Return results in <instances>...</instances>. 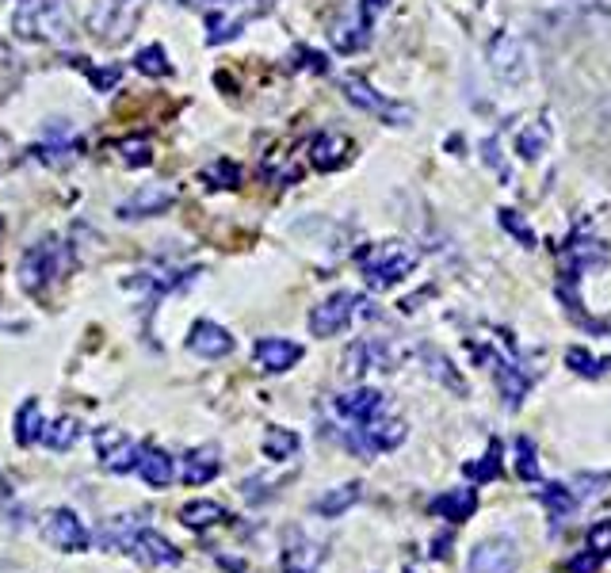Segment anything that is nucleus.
Masks as SVG:
<instances>
[{
	"label": "nucleus",
	"mask_w": 611,
	"mask_h": 573,
	"mask_svg": "<svg viewBox=\"0 0 611 573\" xmlns=\"http://www.w3.org/2000/svg\"><path fill=\"white\" fill-rule=\"evenodd\" d=\"M12 31L20 39L58 42L69 31V0H20L12 15Z\"/></svg>",
	"instance_id": "nucleus-1"
},
{
	"label": "nucleus",
	"mask_w": 611,
	"mask_h": 573,
	"mask_svg": "<svg viewBox=\"0 0 611 573\" xmlns=\"http://www.w3.org/2000/svg\"><path fill=\"white\" fill-rule=\"evenodd\" d=\"M196 5L206 8V42L222 46V42L237 39L249 20L271 12L276 0H196Z\"/></svg>",
	"instance_id": "nucleus-2"
},
{
	"label": "nucleus",
	"mask_w": 611,
	"mask_h": 573,
	"mask_svg": "<svg viewBox=\"0 0 611 573\" xmlns=\"http://www.w3.org/2000/svg\"><path fill=\"white\" fill-rule=\"evenodd\" d=\"M416 249H409L406 241H386V245H375L371 252L363 257V279L371 291H386V286H397L406 279L413 268H416Z\"/></svg>",
	"instance_id": "nucleus-3"
},
{
	"label": "nucleus",
	"mask_w": 611,
	"mask_h": 573,
	"mask_svg": "<svg viewBox=\"0 0 611 573\" xmlns=\"http://www.w3.org/2000/svg\"><path fill=\"white\" fill-rule=\"evenodd\" d=\"M489 69L497 77V85L505 88H524L532 81V54H527V46L520 35H512V31H497L489 39Z\"/></svg>",
	"instance_id": "nucleus-4"
},
{
	"label": "nucleus",
	"mask_w": 611,
	"mask_h": 573,
	"mask_svg": "<svg viewBox=\"0 0 611 573\" xmlns=\"http://www.w3.org/2000/svg\"><path fill=\"white\" fill-rule=\"evenodd\" d=\"M146 0H96L92 8V35L104 42H119L138 27Z\"/></svg>",
	"instance_id": "nucleus-5"
},
{
	"label": "nucleus",
	"mask_w": 611,
	"mask_h": 573,
	"mask_svg": "<svg viewBox=\"0 0 611 573\" xmlns=\"http://www.w3.org/2000/svg\"><path fill=\"white\" fill-rule=\"evenodd\" d=\"M489 363H493L497 387H501V394H505V405H508V409H520L524 397H527V390H532V382H535V368L516 352V344H512V341H505V356H501V359L493 356Z\"/></svg>",
	"instance_id": "nucleus-6"
},
{
	"label": "nucleus",
	"mask_w": 611,
	"mask_h": 573,
	"mask_svg": "<svg viewBox=\"0 0 611 573\" xmlns=\"http://www.w3.org/2000/svg\"><path fill=\"white\" fill-rule=\"evenodd\" d=\"M92 443H96V455H100V467L107 474H131L138 470V459H141V448L123 432V428H96L92 432Z\"/></svg>",
	"instance_id": "nucleus-7"
},
{
	"label": "nucleus",
	"mask_w": 611,
	"mask_h": 573,
	"mask_svg": "<svg viewBox=\"0 0 611 573\" xmlns=\"http://www.w3.org/2000/svg\"><path fill=\"white\" fill-rule=\"evenodd\" d=\"M61 245L54 241V237H46V241L39 245H31L23 252V260H20V283H23V291H42L46 283H50L58 272H61Z\"/></svg>",
	"instance_id": "nucleus-8"
},
{
	"label": "nucleus",
	"mask_w": 611,
	"mask_h": 573,
	"mask_svg": "<svg viewBox=\"0 0 611 573\" xmlns=\"http://www.w3.org/2000/svg\"><path fill=\"white\" fill-rule=\"evenodd\" d=\"M520 569V550L516 539L508 535H489L474 543L470 562H466V573H516Z\"/></svg>",
	"instance_id": "nucleus-9"
},
{
	"label": "nucleus",
	"mask_w": 611,
	"mask_h": 573,
	"mask_svg": "<svg viewBox=\"0 0 611 573\" xmlns=\"http://www.w3.org/2000/svg\"><path fill=\"white\" fill-rule=\"evenodd\" d=\"M344 375L348 378H360L363 371H394L397 363H401V352L394 344H386V341H356V344H348V352H344Z\"/></svg>",
	"instance_id": "nucleus-10"
},
{
	"label": "nucleus",
	"mask_w": 611,
	"mask_h": 573,
	"mask_svg": "<svg viewBox=\"0 0 611 573\" xmlns=\"http://www.w3.org/2000/svg\"><path fill=\"white\" fill-rule=\"evenodd\" d=\"M341 88H344V96H348V104H356V107H363V111H371V115H378V119H386V123H394V126H406V123L413 119V107L386 100V96H382V92H375L371 85L363 81V77H344Z\"/></svg>",
	"instance_id": "nucleus-11"
},
{
	"label": "nucleus",
	"mask_w": 611,
	"mask_h": 573,
	"mask_svg": "<svg viewBox=\"0 0 611 573\" xmlns=\"http://www.w3.org/2000/svg\"><path fill=\"white\" fill-rule=\"evenodd\" d=\"M356 306H360V298L351 295V291L329 295L325 302H317V306L310 310V332H314V337H321V341L344 332L351 325V317H356Z\"/></svg>",
	"instance_id": "nucleus-12"
},
{
	"label": "nucleus",
	"mask_w": 611,
	"mask_h": 573,
	"mask_svg": "<svg viewBox=\"0 0 611 573\" xmlns=\"http://www.w3.org/2000/svg\"><path fill=\"white\" fill-rule=\"evenodd\" d=\"M42 535H46V543H54L58 550H69V554L88 550V543H92L85 520H80L73 508H54V513H46Z\"/></svg>",
	"instance_id": "nucleus-13"
},
{
	"label": "nucleus",
	"mask_w": 611,
	"mask_h": 573,
	"mask_svg": "<svg viewBox=\"0 0 611 573\" xmlns=\"http://www.w3.org/2000/svg\"><path fill=\"white\" fill-rule=\"evenodd\" d=\"M333 409H336V417L348 424H367L386 413V394L375 387H351L333 397Z\"/></svg>",
	"instance_id": "nucleus-14"
},
{
	"label": "nucleus",
	"mask_w": 611,
	"mask_h": 573,
	"mask_svg": "<svg viewBox=\"0 0 611 573\" xmlns=\"http://www.w3.org/2000/svg\"><path fill=\"white\" fill-rule=\"evenodd\" d=\"M176 203V191L165 187V184H150V187H138L131 199H123L115 206V214L123 222H141V218H157V214H165L169 206Z\"/></svg>",
	"instance_id": "nucleus-15"
},
{
	"label": "nucleus",
	"mask_w": 611,
	"mask_h": 573,
	"mask_svg": "<svg viewBox=\"0 0 611 573\" xmlns=\"http://www.w3.org/2000/svg\"><path fill=\"white\" fill-rule=\"evenodd\" d=\"M279 562H283V573H317L321 562H325V547L314 543L306 532H287Z\"/></svg>",
	"instance_id": "nucleus-16"
},
{
	"label": "nucleus",
	"mask_w": 611,
	"mask_h": 573,
	"mask_svg": "<svg viewBox=\"0 0 611 573\" xmlns=\"http://www.w3.org/2000/svg\"><path fill=\"white\" fill-rule=\"evenodd\" d=\"M252 356H256V363H260V371L283 375V371H291L295 363L302 359V344L287 341V337H264V341H256Z\"/></svg>",
	"instance_id": "nucleus-17"
},
{
	"label": "nucleus",
	"mask_w": 611,
	"mask_h": 573,
	"mask_svg": "<svg viewBox=\"0 0 611 573\" xmlns=\"http://www.w3.org/2000/svg\"><path fill=\"white\" fill-rule=\"evenodd\" d=\"M187 348L196 356L203 359H222V356H230L233 352V337H230V329H222L218 322H196L187 332Z\"/></svg>",
	"instance_id": "nucleus-18"
},
{
	"label": "nucleus",
	"mask_w": 611,
	"mask_h": 573,
	"mask_svg": "<svg viewBox=\"0 0 611 573\" xmlns=\"http://www.w3.org/2000/svg\"><path fill=\"white\" fill-rule=\"evenodd\" d=\"M126 554H134L138 562H146V566H176L180 562V550H176L172 543L160 532H153V528H138V535H134V543H131V550Z\"/></svg>",
	"instance_id": "nucleus-19"
},
{
	"label": "nucleus",
	"mask_w": 611,
	"mask_h": 573,
	"mask_svg": "<svg viewBox=\"0 0 611 573\" xmlns=\"http://www.w3.org/2000/svg\"><path fill=\"white\" fill-rule=\"evenodd\" d=\"M222 470V451L214 448V443H203V448H191L184 455V467H180V478L187 486H206V482H214Z\"/></svg>",
	"instance_id": "nucleus-20"
},
{
	"label": "nucleus",
	"mask_w": 611,
	"mask_h": 573,
	"mask_svg": "<svg viewBox=\"0 0 611 573\" xmlns=\"http://www.w3.org/2000/svg\"><path fill=\"white\" fill-rule=\"evenodd\" d=\"M428 508H432L436 516H443V520L462 523V520H470V516L478 513V489H470V486H455V489L440 493V497L432 501Z\"/></svg>",
	"instance_id": "nucleus-21"
},
{
	"label": "nucleus",
	"mask_w": 611,
	"mask_h": 573,
	"mask_svg": "<svg viewBox=\"0 0 611 573\" xmlns=\"http://www.w3.org/2000/svg\"><path fill=\"white\" fill-rule=\"evenodd\" d=\"M351 157V141L344 138V134H317L314 138V146H310V161H314V168H321V172H336L344 161Z\"/></svg>",
	"instance_id": "nucleus-22"
},
{
	"label": "nucleus",
	"mask_w": 611,
	"mask_h": 573,
	"mask_svg": "<svg viewBox=\"0 0 611 573\" xmlns=\"http://www.w3.org/2000/svg\"><path fill=\"white\" fill-rule=\"evenodd\" d=\"M138 474H141V482H146L150 489H165V486H172V478H176V463L169 459V451H160V448H141Z\"/></svg>",
	"instance_id": "nucleus-23"
},
{
	"label": "nucleus",
	"mask_w": 611,
	"mask_h": 573,
	"mask_svg": "<svg viewBox=\"0 0 611 573\" xmlns=\"http://www.w3.org/2000/svg\"><path fill=\"white\" fill-rule=\"evenodd\" d=\"M539 505L546 508V516H551L554 528H561L570 516H573V508H577V497H573V489L570 486H561V482H546L539 486Z\"/></svg>",
	"instance_id": "nucleus-24"
},
{
	"label": "nucleus",
	"mask_w": 611,
	"mask_h": 573,
	"mask_svg": "<svg viewBox=\"0 0 611 573\" xmlns=\"http://www.w3.org/2000/svg\"><path fill=\"white\" fill-rule=\"evenodd\" d=\"M360 497H363V486L360 482H344V486H336L329 493H321V497L314 501V513L325 516V520H336V516H344Z\"/></svg>",
	"instance_id": "nucleus-25"
},
{
	"label": "nucleus",
	"mask_w": 611,
	"mask_h": 573,
	"mask_svg": "<svg viewBox=\"0 0 611 573\" xmlns=\"http://www.w3.org/2000/svg\"><path fill=\"white\" fill-rule=\"evenodd\" d=\"M46 432V421H42V409L35 397H27V402L20 405V413H15V443L20 448H31V443H39Z\"/></svg>",
	"instance_id": "nucleus-26"
},
{
	"label": "nucleus",
	"mask_w": 611,
	"mask_h": 573,
	"mask_svg": "<svg viewBox=\"0 0 611 573\" xmlns=\"http://www.w3.org/2000/svg\"><path fill=\"white\" fill-rule=\"evenodd\" d=\"M77 150V141H73V126L66 131V126H50L46 131V138L35 146V157H42V161H50V165H61V161H69Z\"/></svg>",
	"instance_id": "nucleus-27"
},
{
	"label": "nucleus",
	"mask_w": 611,
	"mask_h": 573,
	"mask_svg": "<svg viewBox=\"0 0 611 573\" xmlns=\"http://www.w3.org/2000/svg\"><path fill=\"white\" fill-rule=\"evenodd\" d=\"M180 520L191 532H206V528H214V523L226 520V508H222L218 501H191V505L180 508Z\"/></svg>",
	"instance_id": "nucleus-28"
},
{
	"label": "nucleus",
	"mask_w": 611,
	"mask_h": 573,
	"mask_svg": "<svg viewBox=\"0 0 611 573\" xmlns=\"http://www.w3.org/2000/svg\"><path fill=\"white\" fill-rule=\"evenodd\" d=\"M298 448H302V440H298V432H291V428H276V424H271L268 432H264V455L276 459V463H283V459H295Z\"/></svg>",
	"instance_id": "nucleus-29"
},
{
	"label": "nucleus",
	"mask_w": 611,
	"mask_h": 573,
	"mask_svg": "<svg viewBox=\"0 0 611 573\" xmlns=\"http://www.w3.org/2000/svg\"><path fill=\"white\" fill-rule=\"evenodd\" d=\"M546 146H551V126L546 123H532L516 134V153L524 157V161H539V157L546 153Z\"/></svg>",
	"instance_id": "nucleus-30"
},
{
	"label": "nucleus",
	"mask_w": 611,
	"mask_h": 573,
	"mask_svg": "<svg viewBox=\"0 0 611 573\" xmlns=\"http://www.w3.org/2000/svg\"><path fill=\"white\" fill-rule=\"evenodd\" d=\"M424 363H428V375L436 378V382H443V387H451L455 394H466V382H462V375L455 371V363L447 359L443 352H436V348H424Z\"/></svg>",
	"instance_id": "nucleus-31"
},
{
	"label": "nucleus",
	"mask_w": 611,
	"mask_h": 573,
	"mask_svg": "<svg viewBox=\"0 0 611 573\" xmlns=\"http://www.w3.org/2000/svg\"><path fill=\"white\" fill-rule=\"evenodd\" d=\"M462 474L470 478V482H478V486H486V482H493V478H501V443H489V451L478 459V463H466L462 467Z\"/></svg>",
	"instance_id": "nucleus-32"
},
{
	"label": "nucleus",
	"mask_w": 611,
	"mask_h": 573,
	"mask_svg": "<svg viewBox=\"0 0 611 573\" xmlns=\"http://www.w3.org/2000/svg\"><path fill=\"white\" fill-rule=\"evenodd\" d=\"M497 218H501V230L516 237V241H520L524 249H535V245H539L535 230L527 226V218H524L520 211H512V206H501V211H497Z\"/></svg>",
	"instance_id": "nucleus-33"
},
{
	"label": "nucleus",
	"mask_w": 611,
	"mask_h": 573,
	"mask_svg": "<svg viewBox=\"0 0 611 573\" xmlns=\"http://www.w3.org/2000/svg\"><path fill=\"white\" fill-rule=\"evenodd\" d=\"M77 436H80V424L73 417H61V421H54L42 432V443H46V448H54V451H69L73 443H77Z\"/></svg>",
	"instance_id": "nucleus-34"
},
{
	"label": "nucleus",
	"mask_w": 611,
	"mask_h": 573,
	"mask_svg": "<svg viewBox=\"0 0 611 573\" xmlns=\"http://www.w3.org/2000/svg\"><path fill=\"white\" fill-rule=\"evenodd\" d=\"M566 368L581 378H600L604 375V359H597L588 348H570L566 352Z\"/></svg>",
	"instance_id": "nucleus-35"
},
{
	"label": "nucleus",
	"mask_w": 611,
	"mask_h": 573,
	"mask_svg": "<svg viewBox=\"0 0 611 573\" xmlns=\"http://www.w3.org/2000/svg\"><path fill=\"white\" fill-rule=\"evenodd\" d=\"M516 474L524 482H539V451L527 436H516Z\"/></svg>",
	"instance_id": "nucleus-36"
},
{
	"label": "nucleus",
	"mask_w": 611,
	"mask_h": 573,
	"mask_svg": "<svg viewBox=\"0 0 611 573\" xmlns=\"http://www.w3.org/2000/svg\"><path fill=\"white\" fill-rule=\"evenodd\" d=\"M203 184L206 187H237L241 184V168L233 161H214L203 168Z\"/></svg>",
	"instance_id": "nucleus-37"
},
{
	"label": "nucleus",
	"mask_w": 611,
	"mask_h": 573,
	"mask_svg": "<svg viewBox=\"0 0 611 573\" xmlns=\"http://www.w3.org/2000/svg\"><path fill=\"white\" fill-rule=\"evenodd\" d=\"M134 66H138L141 73H150V77H165V73H169V54L160 50V46H146V50H138Z\"/></svg>",
	"instance_id": "nucleus-38"
},
{
	"label": "nucleus",
	"mask_w": 611,
	"mask_h": 573,
	"mask_svg": "<svg viewBox=\"0 0 611 573\" xmlns=\"http://www.w3.org/2000/svg\"><path fill=\"white\" fill-rule=\"evenodd\" d=\"M481 161H486L489 168H497V172H501V177H505V180H512V172H508V165L501 161V141H497V138H486V141H481Z\"/></svg>",
	"instance_id": "nucleus-39"
},
{
	"label": "nucleus",
	"mask_w": 611,
	"mask_h": 573,
	"mask_svg": "<svg viewBox=\"0 0 611 573\" xmlns=\"http://www.w3.org/2000/svg\"><path fill=\"white\" fill-rule=\"evenodd\" d=\"M588 547L597 554H611V520H597L588 528Z\"/></svg>",
	"instance_id": "nucleus-40"
},
{
	"label": "nucleus",
	"mask_w": 611,
	"mask_h": 573,
	"mask_svg": "<svg viewBox=\"0 0 611 573\" xmlns=\"http://www.w3.org/2000/svg\"><path fill=\"white\" fill-rule=\"evenodd\" d=\"M123 157H126V161H131V165H150L153 161V153H150V141L146 138H134V141H123Z\"/></svg>",
	"instance_id": "nucleus-41"
},
{
	"label": "nucleus",
	"mask_w": 611,
	"mask_h": 573,
	"mask_svg": "<svg viewBox=\"0 0 611 573\" xmlns=\"http://www.w3.org/2000/svg\"><path fill=\"white\" fill-rule=\"evenodd\" d=\"M600 562H604V554H597L592 547H585L581 554H573V559H570V573H597Z\"/></svg>",
	"instance_id": "nucleus-42"
},
{
	"label": "nucleus",
	"mask_w": 611,
	"mask_h": 573,
	"mask_svg": "<svg viewBox=\"0 0 611 573\" xmlns=\"http://www.w3.org/2000/svg\"><path fill=\"white\" fill-rule=\"evenodd\" d=\"M386 8H390V0H360V20H363V27L371 31V27H375V20H378V15H382Z\"/></svg>",
	"instance_id": "nucleus-43"
},
{
	"label": "nucleus",
	"mask_w": 611,
	"mask_h": 573,
	"mask_svg": "<svg viewBox=\"0 0 611 573\" xmlns=\"http://www.w3.org/2000/svg\"><path fill=\"white\" fill-rule=\"evenodd\" d=\"M88 81L100 88V92H107V88L119 85V69H88Z\"/></svg>",
	"instance_id": "nucleus-44"
},
{
	"label": "nucleus",
	"mask_w": 611,
	"mask_h": 573,
	"mask_svg": "<svg viewBox=\"0 0 611 573\" xmlns=\"http://www.w3.org/2000/svg\"><path fill=\"white\" fill-rule=\"evenodd\" d=\"M600 332H611V314H607V317H600Z\"/></svg>",
	"instance_id": "nucleus-45"
},
{
	"label": "nucleus",
	"mask_w": 611,
	"mask_h": 573,
	"mask_svg": "<svg viewBox=\"0 0 611 573\" xmlns=\"http://www.w3.org/2000/svg\"><path fill=\"white\" fill-rule=\"evenodd\" d=\"M409 573H413V569H409Z\"/></svg>",
	"instance_id": "nucleus-46"
}]
</instances>
